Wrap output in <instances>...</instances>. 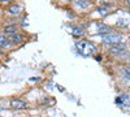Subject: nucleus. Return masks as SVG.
<instances>
[{
	"mask_svg": "<svg viewBox=\"0 0 130 117\" xmlns=\"http://www.w3.org/2000/svg\"><path fill=\"white\" fill-rule=\"evenodd\" d=\"M21 40H22V35L20 34H13L12 37H9V42H12V43H20Z\"/></svg>",
	"mask_w": 130,
	"mask_h": 117,
	"instance_id": "10",
	"label": "nucleus"
},
{
	"mask_svg": "<svg viewBox=\"0 0 130 117\" xmlns=\"http://www.w3.org/2000/svg\"><path fill=\"white\" fill-rule=\"evenodd\" d=\"M126 4H127V5H130V0H126Z\"/></svg>",
	"mask_w": 130,
	"mask_h": 117,
	"instance_id": "17",
	"label": "nucleus"
},
{
	"mask_svg": "<svg viewBox=\"0 0 130 117\" xmlns=\"http://www.w3.org/2000/svg\"><path fill=\"white\" fill-rule=\"evenodd\" d=\"M17 31V27L13 26V25H10V26H5L4 27V33L5 34H14Z\"/></svg>",
	"mask_w": 130,
	"mask_h": 117,
	"instance_id": "12",
	"label": "nucleus"
},
{
	"mask_svg": "<svg viewBox=\"0 0 130 117\" xmlns=\"http://www.w3.org/2000/svg\"><path fill=\"white\" fill-rule=\"evenodd\" d=\"M98 31H99L100 34H104V35L112 33V30L108 27V26H105V25H99V26H98Z\"/></svg>",
	"mask_w": 130,
	"mask_h": 117,
	"instance_id": "7",
	"label": "nucleus"
},
{
	"mask_svg": "<svg viewBox=\"0 0 130 117\" xmlns=\"http://www.w3.org/2000/svg\"><path fill=\"white\" fill-rule=\"evenodd\" d=\"M129 14H130V10H129Z\"/></svg>",
	"mask_w": 130,
	"mask_h": 117,
	"instance_id": "18",
	"label": "nucleus"
},
{
	"mask_svg": "<svg viewBox=\"0 0 130 117\" xmlns=\"http://www.w3.org/2000/svg\"><path fill=\"white\" fill-rule=\"evenodd\" d=\"M116 102H117V104L122 105V107H130V95H126V94L120 95L116 99Z\"/></svg>",
	"mask_w": 130,
	"mask_h": 117,
	"instance_id": "3",
	"label": "nucleus"
},
{
	"mask_svg": "<svg viewBox=\"0 0 130 117\" xmlns=\"http://www.w3.org/2000/svg\"><path fill=\"white\" fill-rule=\"evenodd\" d=\"M9 2H10V0H0V3H4V4L5 3H9Z\"/></svg>",
	"mask_w": 130,
	"mask_h": 117,
	"instance_id": "16",
	"label": "nucleus"
},
{
	"mask_svg": "<svg viewBox=\"0 0 130 117\" xmlns=\"http://www.w3.org/2000/svg\"><path fill=\"white\" fill-rule=\"evenodd\" d=\"M124 77L126 79H130V68H125L124 69Z\"/></svg>",
	"mask_w": 130,
	"mask_h": 117,
	"instance_id": "14",
	"label": "nucleus"
},
{
	"mask_svg": "<svg viewBox=\"0 0 130 117\" xmlns=\"http://www.w3.org/2000/svg\"><path fill=\"white\" fill-rule=\"evenodd\" d=\"M95 60H96V61H100V60H102V56H100V55H99V56H96Z\"/></svg>",
	"mask_w": 130,
	"mask_h": 117,
	"instance_id": "15",
	"label": "nucleus"
},
{
	"mask_svg": "<svg viewBox=\"0 0 130 117\" xmlns=\"http://www.w3.org/2000/svg\"><path fill=\"white\" fill-rule=\"evenodd\" d=\"M121 38H122L121 35L111 33V34L103 35V42L105 44H117V43H120V42H121Z\"/></svg>",
	"mask_w": 130,
	"mask_h": 117,
	"instance_id": "2",
	"label": "nucleus"
},
{
	"mask_svg": "<svg viewBox=\"0 0 130 117\" xmlns=\"http://www.w3.org/2000/svg\"><path fill=\"white\" fill-rule=\"evenodd\" d=\"M95 46L91 43V42L89 40H79L78 43H77V51H78V54L85 56V57H89L91 56L94 52H95Z\"/></svg>",
	"mask_w": 130,
	"mask_h": 117,
	"instance_id": "1",
	"label": "nucleus"
},
{
	"mask_svg": "<svg viewBox=\"0 0 130 117\" xmlns=\"http://www.w3.org/2000/svg\"><path fill=\"white\" fill-rule=\"evenodd\" d=\"M75 5L85 9V8H87L90 5V2L89 0H75Z\"/></svg>",
	"mask_w": 130,
	"mask_h": 117,
	"instance_id": "9",
	"label": "nucleus"
},
{
	"mask_svg": "<svg viewBox=\"0 0 130 117\" xmlns=\"http://www.w3.org/2000/svg\"><path fill=\"white\" fill-rule=\"evenodd\" d=\"M8 12L12 13V14H18L21 12V7L17 5V4H12V5L8 7Z\"/></svg>",
	"mask_w": 130,
	"mask_h": 117,
	"instance_id": "6",
	"label": "nucleus"
},
{
	"mask_svg": "<svg viewBox=\"0 0 130 117\" xmlns=\"http://www.w3.org/2000/svg\"><path fill=\"white\" fill-rule=\"evenodd\" d=\"M109 10H111V5H102V7L98 8V12L102 16H105L107 13H109Z\"/></svg>",
	"mask_w": 130,
	"mask_h": 117,
	"instance_id": "8",
	"label": "nucleus"
},
{
	"mask_svg": "<svg viewBox=\"0 0 130 117\" xmlns=\"http://www.w3.org/2000/svg\"><path fill=\"white\" fill-rule=\"evenodd\" d=\"M10 107L14 108V109H24V108L27 107V104H26V102H24V100L13 99V100H10Z\"/></svg>",
	"mask_w": 130,
	"mask_h": 117,
	"instance_id": "4",
	"label": "nucleus"
},
{
	"mask_svg": "<svg viewBox=\"0 0 130 117\" xmlns=\"http://www.w3.org/2000/svg\"><path fill=\"white\" fill-rule=\"evenodd\" d=\"M73 33H74V35H82V33H83V30L82 29H79V27H73Z\"/></svg>",
	"mask_w": 130,
	"mask_h": 117,
	"instance_id": "13",
	"label": "nucleus"
},
{
	"mask_svg": "<svg viewBox=\"0 0 130 117\" xmlns=\"http://www.w3.org/2000/svg\"><path fill=\"white\" fill-rule=\"evenodd\" d=\"M111 54H115V55H118V54H122L125 51V46L124 44H112V48L109 49Z\"/></svg>",
	"mask_w": 130,
	"mask_h": 117,
	"instance_id": "5",
	"label": "nucleus"
},
{
	"mask_svg": "<svg viewBox=\"0 0 130 117\" xmlns=\"http://www.w3.org/2000/svg\"><path fill=\"white\" fill-rule=\"evenodd\" d=\"M9 44V39L5 38L4 35H0V48H5Z\"/></svg>",
	"mask_w": 130,
	"mask_h": 117,
	"instance_id": "11",
	"label": "nucleus"
}]
</instances>
